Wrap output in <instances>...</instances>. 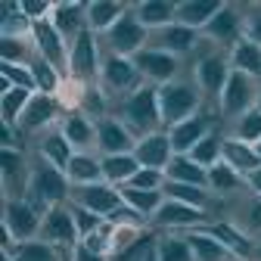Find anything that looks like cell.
<instances>
[{"instance_id":"1","label":"cell","mask_w":261,"mask_h":261,"mask_svg":"<svg viewBox=\"0 0 261 261\" xmlns=\"http://www.w3.org/2000/svg\"><path fill=\"white\" fill-rule=\"evenodd\" d=\"M25 199L41 215H47L53 205H69L72 180L65 171L53 168L41 155H31V180H28V190H25Z\"/></svg>"},{"instance_id":"2","label":"cell","mask_w":261,"mask_h":261,"mask_svg":"<svg viewBox=\"0 0 261 261\" xmlns=\"http://www.w3.org/2000/svg\"><path fill=\"white\" fill-rule=\"evenodd\" d=\"M112 115L137 140L146 134H155V130H165L162 127V112H159V87H152V84H143L137 93H130L121 103H115Z\"/></svg>"},{"instance_id":"3","label":"cell","mask_w":261,"mask_h":261,"mask_svg":"<svg viewBox=\"0 0 261 261\" xmlns=\"http://www.w3.org/2000/svg\"><path fill=\"white\" fill-rule=\"evenodd\" d=\"M202 106H208V103H205L199 84L193 81V75L190 78L180 75L171 84L159 87V112H162V127L165 130L180 124V121H187V118H193Z\"/></svg>"},{"instance_id":"4","label":"cell","mask_w":261,"mask_h":261,"mask_svg":"<svg viewBox=\"0 0 261 261\" xmlns=\"http://www.w3.org/2000/svg\"><path fill=\"white\" fill-rule=\"evenodd\" d=\"M100 65H103V44L87 28L69 44V72H65V78L75 84H96L100 81Z\"/></svg>"},{"instance_id":"5","label":"cell","mask_w":261,"mask_h":261,"mask_svg":"<svg viewBox=\"0 0 261 261\" xmlns=\"http://www.w3.org/2000/svg\"><path fill=\"white\" fill-rule=\"evenodd\" d=\"M100 84L106 90V96L115 103H121L124 96L130 93H137L143 87V75L137 72V65L134 59H127V56H112V53H103V65H100Z\"/></svg>"},{"instance_id":"6","label":"cell","mask_w":261,"mask_h":261,"mask_svg":"<svg viewBox=\"0 0 261 261\" xmlns=\"http://www.w3.org/2000/svg\"><path fill=\"white\" fill-rule=\"evenodd\" d=\"M230 72L233 69H230V59H227V50L212 47V50H205L199 59H196L193 81L199 84V90H202L208 106L218 109V100H221V93H224V84H227V78H230Z\"/></svg>"},{"instance_id":"7","label":"cell","mask_w":261,"mask_h":261,"mask_svg":"<svg viewBox=\"0 0 261 261\" xmlns=\"http://www.w3.org/2000/svg\"><path fill=\"white\" fill-rule=\"evenodd\" d=\"M100 44H103V53L134 59L143 47H149V31L140 25V19L134 16V7H130L124 19H118L106 35H100Z\"/></svg>"},{"instance_id":"8","label":"cell","mask_w":261,"mask_h":261,"mask_svg":"<svg viewBox=\"0 0 261 261\" xmlns=\"http://www.w3.org/2000/svg\"><path fill=\"white\" fill-rule=\"evenodd\" d=\"M212 221H215V215H208L202 208L165 199V205L149 218V230L152 233H187V230H199V227H205Z\"/></svg>"},{"instance_id":"9","label":"cell","mask_w":261,"mask_h":261,"mask_svg":"<svg viewBox=\"0 0 261 261\" xmlns=\"http://www.w3.org/2000/svg\"><path fill=\"white\" fill-rule=\"evenodd\" d=\"M41 224H44V215L31 205L25 196H13L4 205V237L13 240V243H31L41 237Z\"/></svg>"},{"instance_id":"10","label":"cell","mask_w":261,"mask_h":261,"mask_svg":"<svg viewBox=\"0 0 261 261\" xmlns=\"http://www.w3.org/2000/svg\"><path fill=\"white\" fill-rule=\"evenodd\" d=\"M62 115H65V106H62L59 96H53V93H35V96H31V103H28V109L22 112L19 137L25 140V137L47 134V130L59 127Z\"/></svg>"},{"instance_id":"11","label":"cell","mask_w":261,"mask_h":261,"mask_svg":"<svg viewBox=\"0 0 261 261\" xmlns=\"http://www.w3.org/2000/svg\"><path fill=\"white\" fill-rule=\"evenodd\" d=\"M221 127V112L215 106H202L193 118L168 127V137H171V146H174V155H187L199 140H205L212 130Z\"/></svg>"},{"instance_id":"12","label":"cell","mask_w":261,"mask_h":261,"mask_svg":"<svg viewBox=\"0 0 261 261\" xmlns=\"http://www.w3.org/2000/svg\"><path fill=\"white\" fill-rule=\"evenodd\" d=\"M258 84H261V81H255V78H249V75L230 72V78H227V84H224V93H221V100H218L221 118L237 121V118H243L246 112H252V109H255V100H258Z\"/></svg>"},{"instance_id":"13","label":"cell","mask_w":261,"mask_h":261,"mask_svg":"<svg viewBox=\"0 0 261 261\" xmlns=\"http://www.w3.org/2000/svg\"><path fill=\"white\" fill-rule=\"evenodd\" d=\"M246 38V13L237 4H224L218 16L202 28V41L215 44L218 50H230Z\"/></svg>"},{"instance_id":"14","label":"cell","mask_w":261,"mask_h":261,"mask_svg":"<svg viewBox=\"0 0 261 261\" xmlns=\"http://www.w3.org/2000/svg\"><path fill=\"white\" fill-rule=\"evenodd\" d=\"M44 243L62 249L65 255L72 258V249L81 243V233H78V224H75V215L69 205H53L47 215H44V224H41V237Z\"/></svg>"},{"instance_id":"15","label":"cell","mask_w":261,"mask_h":261,"mask_svg":"<svg viewBox=\"0 0 261 261\" xmlns=\"http://www.w3.org/2000/svg\"><path fill=\"white\" fill-rule=\"evenodd\" d=\"M134 65L143 75V84H152V87H165L174 78H180V59L155 47H143L134 56Z\"/></svg>"},{"instance_id":"16","label":"cell","mask_w":261,"mask_h":261,"mask_svg":"<svg viewBox=\"0 0 261 261\" xmlns=\"http://www.w3.org/2000/svg\"><path fill=\"white\" fill-rule=\"evenodd\" d=\"M31 180V155L22 146H4L0 149V184H4L7 199L25 196Z\"/></svg>"},{"instance_id":"17","label":"cell","mask_w":261,"mask_h":261,"mask_svg":"<svg viewBox=\"0 0 261 261\" xmlns=\"http://www.w3.org/2000/svg\"><path fill=\"white\" fill-rule=\"evenodd\" d=\"M69 202L72 205H81V208H87L93 215H100V218H112L124 205L121 190L112 187V184H106V180L87 184V187H72V199Z\"/></svg>"},{"instance_id":"18","label":"cell","mask_w":261,"mask_h":261,"mask_svg":"<svg viewBox=\"0 0 261 261\" xmlns=\"http://www.w3.org/2000/svg\"><path fill=\"white\" fill-rule=\"evenodd\" d=\"M199 44H202V31L187 28L180 22H171V25H165V28H159V31H152V35H149V47L165 50V53H171L177 59L196 53V50H199Z\"/></svg>"},{"instance_id":"19","label":"cell","mask_w":261,"mask_h":261,"mask_svg":"<svg viewBox=\"0 0 261 261\" xmlns=\"http://www.w3.org/2000/svg\"><path fill=\"white\" fill-rule=\"evenodd\" d=\"M31 44H35V53L44 56L47 62H53L62 75L69 72V41L59 35L56 25L50 19L47 22H38L35 28H31Z\"/></svg>"},{"instance_id":"20","label":"cell","mask_w":261,"mask_h":261,"mask_svg":"<svg viewBox=\"0 0 261 261\" xmlns=\"http://www.w3.org/2000/svg\"><path fill=\"white\" fill-rule=\"evenodd\" d=\"M134 149H137V137L115 115H106L96 121V152L100 155H124Z\"/></svg>"},{"instance_id":"21","label":"cell","mask_w":261,"mask_h":261,"mask_svg":"<svg viewBox=\"0 0 261 261\" xmlns=\"http://www.w3.org/2000/svg\"><path fill=\"white\" fill-rule=\"evenodd\" d=\"M59 130L75 146V152H96V121L78 109H65Z\"/></svg>"},{"instance_id":"22","label":"cell","mask_w":261,"mask_h":261,"mask_svg":"<svg viewBox=\"0 0 261 261\" xmlns=\"http://www.w3.org/2000/svg\"><path fill=\"white\" fill-rule=\"evenodd\" d=\"M134 155L140 162V168H159V171H165L168 162L174 159V146H171L168 130H155V134L140 137Z\"/></svg>"},{"instance_id":"23","label":"cell","mask_w":261,"mask_h":261,"mask_svg":"<svg viewBox=\"0 0 261 261\" xmlns=\"http://www.w3.org/2000/svg\"><path fill=\"white\" fill-rule=\"evenodd\" d=\"M50 22L56 25L59 35L72 44L81 31H87V4H81V0H59V4H53Z\"/></svg>"},{"instance_id":"24","label":"cell","mask_w":261,"mask_h":261,"mask_svg":"<svg viewBox=\"0 0 261 261\" xmlns=\"http://www.w3.org/2000/svg\"><path fill=\"white\" fill-rule=\"evenodd\" d=\"M221 162H227V165H230L237 174H243L246 180H249L252 171L261 168V155H258V149H255L252 143H246V140L230 137V134H224V143H221Z\"/></svg>"},{"instance_id":"25","label":"cell","mask_w":261,"mask_h":261,"mask_svg":"<svg viewBox=\"0 0 261 261\" xmlns=\"http://www.w3.org/2000/svg\"><path fill=\"white\" fill-rule=\"evenodd\" d=\"M35 155H41L44 162H50L53 168L65 171V168H69V162L75 159V146L65 140V134H62L59 127H53V130H47V134L38 137V143H35Z\"/></svg>"},{"instance_id":"26","label":"cell","mask_w":261,"mask_h":261,"mask_svg":"<svg viewBox=\"0 0 261 261\" xmlns=\"http://www.w3.org/2000/svg\"><path fill=\"white\" fill-rule=\"evenodd\" d=\"M130 7H134V4H115V0H90V4H87V28L93 31L96 38H100V35H106V31H109L118 19H124V16L130 13Z\"/></svg>"},{"instance_id":"27","label":"cell","mask_w":261,"mask_h":261,"mask_svg":"<svg viewBox=\"0 0 261 261\" xmlns=\"http://www.w3.org/2000/svg\"><path fill=\"white\" fill-rule=\"evenodd\" d=\"M134 16L152 35V31L177 22V4H171V0H140V4H134Z\"/></svg>"},{"instance_id":"28","label":"cell","mask_w":261,"mask_h":261,"mask_svg":"<svg viewBox=\"0 0 261 261\" xmlns=\"http://www.w3.org/2000/svg\"><path fill=\"white\" fill-rule=\"evenodd\" d=\"M65 174H69L72 187L100 184V180H103V155H100V152H75V159L69 162Z\"/></svg>"},{"instance_id":"29","label":"cell","mask_w":261,"mask_h":261,"mask_svg":"<svg viewBox=\"0 0 261 261\" xmlns=\"http://www.w3.org/2000/svg\"><path fill=\"white\" fill-rule=\"evenodd\" d=\"M184 237L190 240V246L196 252V261H240L218 237H212L208 230H202V227L199 230H187Z\"/></svg>"},{"instance_id":"30","label":"cell","mask_w":261,"mask_h":261,"mask_svg":"<svg viewBox=\"0 0 261 261\" xmlns=\"http://www.w3.org/2000/svg\"><path fill=\"white\" fill-rule=\"evenodd\" d=\"M221 7H224L221 0H180V4H177V22L187 25V28L202 31L218 16Z\"/></svg>"},{"instance_id":"31","label":"cell","mask_w":261,"mask_h":261,"mask_svg":"<svg viewBox=\"0 0 261 261\" xmlns=\"http://www.w3.org/2000/svg\"><path fill=\"white\" fill-rule=\"evenodd\" d=\"M227 59H230V69H233V72L261 81V47L252 44L249 38H243L237 47L227 50Z\"/></svg>"},{"instance_id":"32","label":"cell","mask_w":261,"mask_h":261,"mask_svg":"<svg viewBox=\"0 0 261 261\" xmlns=\"http://www.w3.org/2000/svg\"><path fill=\"white\" fill-rule=\"evenodd\" d=\"M152 252L159 261H196V252L184 233H155Z\"/></svg>"},{"instance_id":"33","label":"cell","mask_w":261,"mask_h":261,"mask_svg":"<svg viewBox=\"0 0 261 261\" xmlns=\"http://www.w3.org/2000/svg\"><path fill=\"white\" fill-rule=\"evenodd\" d=\"M171 184H190V187H205L208 190V168H202L199 162H193L190 155H174L165 168Z\"/></svg>"},{"instance_id":"34","label":"cell","mask_w":261,"mask_h":261,"mask_svg":"<svg viewBox=\"0 0 261 261\" xmlns=\"http://www.w3.org/2000/svg\"><path fill=\"white\" fill-rule=\"evenodd\" d=\"M140 171V162L134 152H124V155H103V180L112 187H127L130 177Z\"/></svg>"},{"instance_id":"35","label":"cell","mask_w":261,"mask_h":261,"mask_svg":"<svg viewBox=\"0 0 261 261\" xmlns=\"http://www.w3.org/2000/svg\"><path fill=\"white\" fill-rule=\"evenodd\" d=\"M208 190H212V196H230V193L249 190V180L243 174H237L227 162H218L215 168H208Z\"/></svg>"},{"instance_id":"36","label":"cell","mask_w":261,"mask_h":261,"mask_svg":"<svg viewBox=\"0 0 261 261\" xmlns=\"http://www.w3.org/2000/svg\"><path fill=\"white\" fill-rule=\"evenodd\" d=\"M121 199H124V205L127 208H134L140 218H146V224H149V218L165 205V193H149V190H134V187H121Z\"/></svg>"},{"instance_id":"37","label":"cell","mask_w":261,"mask_h":261,"mask_svg":"<svg viewBox=\"0 0 261 261\" xmlns=\"http://www.w3.org/2000/svg\"><path fill=\"white\" fill-rule=\"evenodd\" d=\"M31 75H35V84H38V93H53V96H59V90H62V84H65V75L56 69L53 62H47L44 56H31Z\"/></svg>"},{"instance_id":"38","label":"cell","mask_w":261,"mask_h":261,"mask_svg":"<svg viewBox=\"0 0 261 261\" xmlns=\"http://www.w3.org/2000/svg\"><path fill=\"white\" fill-rule=\"evenodd\" d=\"M31 19L22 13V4L0 7V38H31Z\"/></svg>"},{"instance_id":"39","label":"cell","mask_w":261,"mask_h":261,"mask_svg":"<svg viewBox=\"0 0 261 261\" xmlns=\"http://www.w3.org/2000/svg\"><path fill=\"white\" fill-rule=\"evenodd\" d=\"M240 230L249 237V240H261V196H252V199H246L243 205H240V212L230 218Z\"/></svg>"},{"instance_id":"40","label":"cell","mask_w":261,"mask_h":261,"mask_svg":"<svg viewBox=\"0 0 261 261\" xmlns=\"http://www.w3.org/2000/svg\"><path fill=\"white\" fill-rule=\"evenodd\" d=\"M10 261H72V258L44 240H31V243H22Z\"/></svg>"},{"instance_id":"41","label":"cell","mask_w":261,"mask_h":261,"mask_svg":"<svg viewBox=\"0 0 261 261\" xmlns=\"http://www.w3.org/2000/svg\"><path fill=\"white\" fill-rule=\"evenodd\" d=\"M221 143H224V134H221V127H218V130H212L205 140L196 143L187 155H190L193 162H199L202 168H215L218 162H221Z\"/></svg>"},{"instance_id":"42","label":"cell","mask_w":261,"mask_h":261,"mask_svg":"<svg viewBox=\"0 0 261 261\" xmlns=\"http://www.w3.org/2000/svg\"><path fill=\"white\" fill-rule=\"evenodd\" d=\"M7 87H25V90H38L31 65H16V62H0V90Z\"/></svg>"},{"instance_id":"43","label":"cell","mask_w":261,"mask_h":261,"mask_svg":"<svg viewBox=\"0 0 261 261\" xmlns=\"http://www.w3.org/2000/svg\"><path fill=\"white\" fill-rule=\"evenodd\" d=\"M31 56H35V44H31V38H0V62L28 65Z\"/></svg>"},{"instance_id":"44","label":"cell","mask_w":261,"mask_h":261,"mask_svg":"<svg viewBox=\"0 0 261 261\" xmlns=\"http://www.w3.org/2000/svg\"><path fill=\"white\" fill-rule=\"evenodd\" d=\"M230 137H237V140H246V143L258 146V143H261V112H258V109H252V112H246L243 118L230 121Z\"/></svg>"},{"instance_id":"45","label":"cell","mask_w":261,"mask_h":261,"mask_svg":"<svg viewBox=\"0 0 261 261\" xmlns=\"http://www.w3.org/2000/svg\"><path fill=\"white\" fill-rule=\"evenodd\" d=\"M165 184H168V174H165V171H159V168H140L134 177H130V184H127V187L159 193V190H165Z\"/></svg>"},{"instance_id":"46","label":"cell","mask_w":261,"mask_h":261,"mask_svg":"<svg viewBox=\"0 0 261 261\" xmlns=\"http://www.w3.org/2000/svg\"><path fill=\"white\" fill-rule=\"evenodd\" d=\"M69 208H72V215H75V224H78L81 240H84V237H90L93 230H100V227L106 224V218L93 215V212H87V208H81V205H72V202H69Z\"/></svg>"},{"instance_id":"47","label":"cell","mask_w":261,"mask_h":261,"mask_svg":"<svg viewBox=\"0 0 261 261\" xmlns=\"http://www.w3.org/2000/svg\"><path fill=\"white\" fill-rule=\"evenodd\" d=\"M22 13L31 19V25H38L53 16V4L50 0H22Z\"/></svg>"},{"instance_id":"48","label":"cell","mask_w":261,"mask_h":261,"mask_svg":"<svg viewBox=\"0 0 261 261\" xmlns=\"http://www.w3.org/2000/svg\"><path fill=\"white\" fill-rule=\"evenodd\" d=\"M246 38L261 47V4L246 10Z\"/></svg>"},{"instance_id":"49","label":"cell","mask_w":261,"mask_h":261,"mask_svg":"<svg viewBox=\"0 0 261 261\" xmlns=\"http://www.w3.org/2000/svg\"><path fill=\"white\" fill-rule=\"evenodd\" d=\"M72 261H112V258H106V255H96V252H90L84 243H78V246L72 249Z\"/></svg>"},{"instance_id":"50","label":"cell","mask_w":261,"mask_h":261,"mask_svg":"<svg viewBox=\"0 0 261 261\" xmlns=\"http://www.w3.org/2000/svg\"><path fill=\"white\" fill-rule=\"evenodd\" d=\"M249 190H252V193H255V196H261V168H258V171H252V174H249Z\"/></svg>"},{"instance_id":"51","label":"cell","mask_w":261,"mask_h":261,"mask_svg":"<svg viewBox=\"0 0 261 261\" xmlns=\"http://www.w3.org/2000/svg\"><path fill=\"white\" fill-rule=\"evenodd\" d=\"M152 237H155V233H152ZM152 237H149V243L140 249V258H137V261H159V258H155V252H152Z\"/></svg>"},{"instance_id":"52","label":"cell","mask_w":261,"mask_h":261,"mask_svg":"<svg viewBox=\"0 0 261 261\" xmlns=\"http://www.w3.org/2000/svg\"><path fill=\"white\" fill-rule=\"evenodd\" d=\"M252 261H261V240L255 243V255H252Z\"/></svg>"},{"instance_id":"53","label":"cell","mask_w":261,"mask_h":261,"mask_svg":"<svg viewBox=\"0 0 261 261\" xmlns=\"http://www.w3.org/2000/svg\"><path fill=\"white\" fill-rule=\"evenodd\" d=\"M255 109L261 112V84H258V100H255Z\"/></svg>"},{"instance_id":"54","label":"cell","mask_w":261,"mask_h":261,"mask_svg":"<svg viewBox=\"0 0 261 261\" xmlns=\"http://www.w3.org/2000/svg\"><path fill=\"white\" fill-rule=\"evenodd\" d=\"M255 149H258V155H261V143H258V146H255Z\"/></svg>"},{"instance_id":"55","label":"cell","mask_w":261,"mask_h":261,"mask_svg":"<svg viewBox=\"0 0 261 261\" xmlns=\"http://www.w3.org/2000/svg\"><path fill=\"white\" fill-rule=\"evenodd\" d=\"M137 258H140V252H137ZM137 258H134V261H137Z\"/></svg>"}]
</instances>
